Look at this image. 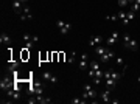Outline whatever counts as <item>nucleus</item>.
<instances>
[{"mask_svg": "<svg viewBox=\"0 0 140 104\" xmlns=\"http://www.w3.org/2000/svg\"><path fill=\"white\" fill-rule=\"evenodd\" d=\"M114 56H115V54H114V51L108 48V50H106V51L100 56V62H108V61H109V59H112Z\"/></svg>", "mask_w": 140, "mask_h": 104, "instance_id": "5", "label": "nucleus"}, {"mask_svg": "<svg viewBox=\"0 0 140 104\" xmlns=\"http://www.w3.org/2000/svg\"><path fill=\"white\" fill-rule=\"evenodd\" d=\"M42 78H44L45 81L51 82V84H58V78H56L55 75H51L50 72H44V73H42Z\"/></svg>", "mask_w": 140, "mask_h": 104, "instance_id": "7", "label": "nucleus"}, {"mask_svg": "<svg viewBox=\"0 0 140 104\" xmlns=\"http://www.w3.org/2000/svg\"><path fill=\"white\" fill-rule=\"evenodd\" d=\"M12 86H14V82H12L9 78H2V81H0V89H2V92H8Z\"/></svg>", "mask_w": 140, "mask_h": 104, "instance_id": "2", "label": "nucleus"}, {"mask_svg": "<svg viewBox=\"0 0 140 104\" xmlns=\"http://www.w3.org/2000/svg\"><path fill=\"white\" fill-rule=\"evenodd\" d=\"M104 84H106V87H108V89H111V90H112V89L115 87L117 81H115V79H112V78H108V79H104Z\"/></svg>", "mask_w": 140, "mask_h": 104, "instance_id": "14", "label": "nucleus"}, {"mask_svg": "<svg viewBox=\"0 0 140 104\" xmlns=\"http://www.w3.org/2000/svg\"><path fill=\"white\" fill-rule=\"evenodd\" d=\"M109 47H101V45H98V47H95V54H98V56H101L106 50H108Z\"/></svg>", "mask_w": 140, "mask_h": 104, "instance_id": "18", "label": "nucleus"}, {"mask_svg": "<svg viewBox=\"0 0 140 104\" xmlns=\"http://www.w3.org/2000/svg\"><path fill=\"white\" fill-rule=\"evenodd\" d=\"M12 9L16 11V14H17V16H20V14L23 12V8H22V3H20L19 0H14V2H12Z\"/></svg>", "mask_w": 140, "mask_h": 104, "instance_id": "9", "label": "nucleus"}, {"mask_svg": "<svg viewBox=\"0 0 140 104\" xmlns=\"http://www.w3.org/2000/svg\"><path fill=\"white\" fill-rule=\"evenodd\" d=\"M100 96H101V100H103L104 103H109V101L112 100V98H111V89H108V90H103Z\"/></svg>", "mask_w": 140, "mask_h": 104, "instance_id": "11", "label": "nucleus"}, {"mask_svg": "<svg viewBox=\"0 0 140 104\" xmlns=\"http://www.w3.org/2000/svg\"><path fill=\"white\" fill-rule=\"evenodd\" d=\"M101 42H103V37H101V36H92V37L89 39V45H90V47H98Z\"/></svg>", "mask_w": 140, "mask_h": 104, "instance_id": "8", "label": "nucleus"}, {"mask_svg": "<svg viewBox=\"0 0 140 104\" xmlns=\"http://www.w3.org/2000/svg\"><path fill=\"white\" fill-rule=\"evenodd\" d=\"M31 17H33V14H31V9H30L28 6H25V8H23V12L20 14V19H22V20H30Z\"/></svg>", "mask_w": 140, "mask_h": 104, "instance_id": "10", "label": "nucleus"}, {"mask_svg": "<svg viewBox=\"0 0 140 104\" xmlns=\"http://www.w3.org/2000/svg\"><path fill=\"white\" fill-rule=\"evenodd\" d=\"M125 48H126V50H131V51H137V50H139V42L131 37V40L125 45Z\"/></svg>", "mask_w": 140, "mask_h": 104, "instance_id": "6", "label": "nucleus"}, {"mask_svg": "<svg viewBox=\"0 0 140 104\" xmlns=\"http://www.w3.org/2000/svg\"><path fill=\"white\" fill-rule=\"evenodd\" d=\"M70 30H72V25H70V23H65L62 28H59V33H61V34H67Z\"/></svg>", "mask_w": 140, "mask_h": 104, "instance_id": "17", "label": "nucleus"}, {"mask_svg": "<svg viewBox=\"0 0 140 104\" xmlns=\"http://www.w3.org/2000/svg\"><path fill=\"white\" fill-rule=\"evenodd\" d=\"M117 40H118V33H117V31H114V33H112V34L106 39V45H108V47H112V45H115V44H117Z\"/></svg>", "mask_w": 140, "mask_h": 104, "instance_id": "4", "label": "nucleus"}, {"mask_svg": "<svg viewBox=\"0 0 140 104\" xmlns=\"http://www.w3.org/2000/svg\"><path fill=\"white\" fill-rule=\"evenodd\" d=\"M70 103H72V104H84V103H86V100H84V98H83V100H81V98H73Z\"/></svg>", "mask_w": 140, "mask_h": 104, "instance_id": "22", "label": "nucleus"}, {"mask_svg": "<svg viewBox=\"0 0 140 104\" xmlns=\"http://www.w3.org/2000/svg\"><path fill=\"white\" fill-rule=\"evenodd\" d=\"M75 59H76V53H72V54L69 56V61H67V62H69V64H73Z\"/></svg>", "mask_w": 140, "mask_h": 104, "instance_id": "24", "label": "nucleus"}, {"mask_svg": "<svg viewBox=\"0 0 140 104\" xmlns=\"http://www.w3.org/2000/svg\"><path fill=\"white\" fill-rule=\"evenodd\" d=\"M19 2H20V3H26L28 0H19Z\"/></svg>", "mask_w": 140, "mask_h": 104, "instance_id": "31", "label": "nucleus"}, {"mask_svg": "<svg viewBox=\"0 0 140 104\" xmlns=\"http://www.w3.org/2000/svg\"><path fill=\"white\" fill-rule=\"evenodd\" d=\"M83 98H84V100H95V98H97L95 90H94L89 84H84V86H83Z\"/></svg>", "mask_w": 140, "mask_h": 104, "instance_id": "1", "label": "nucleus"}, {"mask_svg": "<svg viewBox=\"0 0 140 104\" xmlns=\"http://www.w3.org/2000/svg\"><path fill=\"white\" fill-rule=\"evenodd\" d=\"M89 65H90V68H92V70H100V64H98L97 61H90V62H89Z\"/></svg>", "mask_w": 140, "mask_h": 104, "instance_id": "20", "label": "nucleus"}, {"mask_svg": "<svg viewBox=\"0 0 140 104\" xmlns=\"http://www.w3.org/2000/svg\"><path fill=\"white\" fill-rule=\"evenodd\" d=\"M129 40H131V36H129V34L126 33V34L123 36V48H125V45H126V44H128Z\"/></svg>", "mask_w": 140, "mask_h": 104, "instance_id": "23", "label": "nucleus"}, {"mask_svg": "<svg viewBox=\"0 0 140 104\" xmlns=\"http://www.w3.org/2000/svg\"><path fill=\"white\" fill-rule=\"evenodd\" d=\"M126 5H128V0H118V6L120 8H125Z\"/></svg>", "mask_w": 140, "mask_h": 104, "instance_id": "26", "label": "nucleus"}, {"mask_svg": "<svg viewBox=\"0 0 140 104\" xmlns=\"http://www.w3.org/2000/svg\"><path fill=\"white\" fill-rule=\"evenodd\" d=\"M9 42H11V37L6 33H2L0 34V44H9Z\"/></svg>", "mask_w": 140, "mask_h": 104, "instance_id": "16", "label": "nucleus"}, {"mask_svg": "<svg viewBox=\"0 0 140 104\" xmlns=\"http://www.w3.org/2000/svg\"><path fill=\"white\" fill-rule=\"evenodd\" d=\"M111 103H112V104H118V103H120V100H115V98H112V100H111Z\"/></svg>", "mask_w": 140, "mask_h": 104, "instance_id": "30", "label": "nucleus"}, {"mask_svg": "<svg viewBox=\"0 0 140 104\" xmlns=\"http://www.w3.org/2000/svg\"><path fill=\"white\" fill-rule=\"evenodd\" d=\"M117 16H118V19L123 22V25H128V23H129V20H128V17H126V12H125V11H120Z\"/></svg>", "mask_w": 140, "mask_h": 104, "instance_id": "15", "label": "nucleus"}, {"mask_svg": "<svg viewBox=\"0 0 140 104\" xmlns=\"http://www.w3.org/2000/svg\"><path fill=\"white\" fill-rule=\"evenodd\" d=\"M134 2H136V0H128V3H134Z\"/></svg>", "mask_w": 140, "mask_h": 104, "instance_id": "32", "label": "nucleus"}, {"mask_svg": "<svg viewBox=\"0 0 140 104\" xmlns=\"http://www.w3.org/2000/svg\"><path fill=\"white\" fill-rule=\"evenodd\" d=\"M137 81H139V82H140V78H139V79H137Z\"/></svg>", "mask_w": 140, "mask_h": 104, "instance_id": "33", "label": "nucleus"}, {"mask_svg": "<svg viewBox=\"0 0 140 104\" xmlns=\"http://www.w3.org/2000/svg\"><path fill=\"white\" fill-rule=\"evenodd\" d=\"M36 100H37L39 104H50L51 103V100L48 96H42V95H36Z\"/></svg>", "mask_w": 140, "mask_h": 104, "instance_id": "13", "label": "nucleus"}, {"mask_svg": "<svg viewBox=\"0 0 140 104\" xmlns=\"http://www.w3.org/2000/svg\"><path fill=\"white\" fill-rule=\"evenodd\" d=\"M108 20H118V16H117V14H112V16H108Z\"/></svg>", "mask_w": 140, "mask_h": 104, "instance_id": "27", "label": "nucleus"}, {"mask_svg": "<svg viewBox=\"0 0 140 104\" xmlns=\"http://www.w3.org/2000/svg\"><path fill=\"white\" fill-rule=\"evenodd\" d=\"M22 39H23V42H26V40H30V39H31V36L26 33V34H23V37H22Z\"/></svg>", "mask_w": 140, "mask_h": 104, "instance_id": "29", "label": "nucleus"}, {"mask_svg": "<svg viewBox=\"0 0 140 104\" xmlns=\"http://www.w3.org/2000/svg\"><path fill=\"white\" fill-rule=\"evenodd\" d=\"M19 67H20V62H19V61H14V62H11V64L8 65V72H9V73H12V72L19 70Z\"/></svg>", "mask_w": 140, "mask_h": 104, "instance_id": "12", "label": "nucleus"}, {"mask_svg": "<svg viewBox=\"0 0 140 104\" xmlns=\"http://www.w3.org/2000/svg\"><path fill=\"white\" fill-rule=\"evenodd\" d=\"M122 76H123L122 73H117V72H112V70H111V78H112V79H115V81H118V79H120Z\"/></svg>", "mask_w": 140, "mask_h": 104, "instance_id": "21", "label": "nucleus"}, {"mask_svg": "<svg viewBox=\"0 0 140 104\" xmlns=\"http://www.w3.org/2000/svg\"><path fill=\"white\" fill-rule=\"evenodd\" d=\"M26 101H28L30 104H36V103H37V100H36V96H31V98H30V100H26Z\"/></svg>", "mask_w": 140, "mask_h": 104, "instance_id": "28", "label": "nucleus"}, {"mask_svg": "<svg viewBox=\"0 0 140 104\" xmlns=\"http://www.w3.org/2000/svg\"><path fill=\"white\" fill-rule=\"evenodd\" d=\"M126 17H128V20H129V22H131V20H134V19H136V11H132V9H131V11H128V12H126Z\"/></svg>", "mask_w": 140, "mask_h": 104, "instance_id": "19", "label": "nucleus"}, {"mask_svg": "<svg viewBox=\"0 0 140 104\" xmlns=\"http://www.w3.org/2000/svg\"><path fill=\"white\" fill-rule=\"evenodd\" d=\"M123 62H125V61H123L122 56H117V58H115V64H117V65H123Z\"/></svg>", "mask_w": 140, "mask_h": 104, "instance_id": "25", "label": "nucleus"}, {"mask_svg": "<svg viewBox=\"0 0 140 104\" xmlns=\"http://www.w3.org/2000/svg\"><path fill=\"white\" fill-rule=\"evenodd\" d=\"M87 65H89V54H87V53H83V54H81V59H79V62H78V68H79V70H86Z\"/></svg>", "mask_w": 140, "mask_h": 104, "instance_id": "3", "label": "nucleus"}]
</instances>
